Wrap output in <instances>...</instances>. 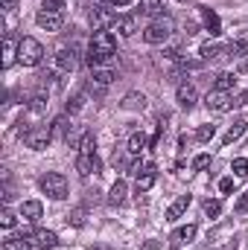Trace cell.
<instances>
[{
  "label": "cell",
  "instance_id": "cell-1",
  "mask_svg": "<svg viewBox=\"0 0 248 250\" xmlns=\"http://www.w3.org/2000/svg\"><path fill=\"white\" fill-rule=\"evenodd\" d=\"M173 32H175V21H173L170 15H161V18H155V21L143 29V41H146V44H164V41L173 38Z\"/></svg>",
  "mask_w": 248,
  "mask_h": 250
},
{
  "label": "cell",
  "instance_id": "cell-2",
  "mask_svg": "<svg viewBox=\"0 0 248 250\" xmlns=\"http://www.w3.org/2000/svg\"><path fill=\"white\" fill-rule=\"evenodd\" d=\"M44 59V47H41V41H35V38H21L18 41V62L24 64V67H38Z\"/></svg>",
  "mask_w": 248,
  "mask_h": 250
},
{
  "label": "cell",
  "instance_id": "cell-3",
  "mask_svg": "<svg viewBox=\"0 0 248 250\" xmlns=\"http://www.w3.org/2000/svg\"><path fill=\"white\" fill-rule=\"evenodd\" d=\"M38 184L44 189V195H50L53 201H64L67 192H70V184H67V178H64L62 172H47Z\"/></svg>",
  "mask_w": 248,
  "mask_h": 250
},
{
  "label": "cell",
  "instance_id": "cell-4",
  "mask_svg": "<svg viewBox=\"0 0 248 250\" xmlns=\"http://www.w3.org/2000/svg\"><path fill=\"white\" fill-rule=\"evenodd\" d=\"M24 143H26V148H32V151H44V148L53 143V128H50V125H32V128L24 134Z\"/></svg>",
  "mask_w": 248,
  "mask_h": 250
},
{
  "label": "cell",
  "instance_id": "cell-5",
  "mask_svg": "<svg viewBox=\"0 0 248 250\" xmlns=\"http://www.w3.org/2000/svg\"><path fill=\"white\" fill-rule=\"evenodd\" d=\"M91 53H97V56H99V62L111 59V56L117 53V41H114V35H111L108 29L94 32V38H91Z\"/></svg>",
  "mask_w": 248,
  "mask_h": 250
},
{
  "label": "cell",
  "instance_id": "cell-6",
  "mask_svg": "<svg viewBox=\"0 0 248 250\" xmlns=\"http://www.w3.org/2000/svg\"><path fill=\"white\" fill-rule=\"evenodd\" d=\"M114 23H120V18H117L114 9L97 6V9L91 12V26H94V32H102V29H108V26H114Z\"/></svg>",
  "mask_w": 248,
  "mask_h": 250
},
{
  "label": "cell",
  "instance_id": "cell-7",
  "mask_svg": "<svg viewBox=\"0 0 248 250\" xmlns=\"http://www.w3.org/2000/svg\"><path fill=\"white\" fill-rule=\"evenodd\" d=\"M155 172H158V169H155L152 163H146V166H131V175L137 178V184H134V187H137V195H140V192H149V189L155 187V178H158Z\"/></svg>",
  "mask_w": 248,
  "mask_h": 250
},
{
  "label": "cell",
  "instance_id": "cell-8",
  "mask_svg": "<svg viewBox=\"0 0 248 250\" xmlns=\"http://www.w3.org/2000/svg\"><path fill=\"white\" fill-rule=\"evenodd\" d=\"M24 239H26L29 245H35V248H41V250H53L59 245V236H56L53 230H32V233H24Z\"/></svg>",
  "mask_w": 248,
  "mask_h": 250
},
{
  "label": "cell",
  "instance_id": "cell-9",
  "mask_svg": "<svg viewBox=\"0 0 248 250\" xmlns=\"http://www.w3.org/2000/svg\"><path fill=\"white\" fill-rule=\"evenodd\" d=\"M204 105H207L210 111H216V114H228V111L234 108V99H231L225 90H210V93L204 96Z\"/></svg>",
  "mask_w": 248,
  "mask_h": 250
},
{
  "label": "cell",
  "instance_id": "cell-10",
  "mask_svg": "<svg viewBox=\"0 0 248 250\" xmlns=\"http://www.w3.org/2000/svg\"><path fill=\"white\" fill-rule=\"evenodd\" d=\"M35 23L41 26V29H47V32H59L62 29V12H47V9H41L38 15H35Z\"/></svg>",
  "mask_w": 248,
  "mask_h": 250
},
{
  "label": "cell",
  "instance_id": "cell-11",
  "mask_svg": "<svg viewBox=\"0 0 248 250\" xmlns=\"http://www.w3.org/2000/svg\"><path fill=\"white\" fill-rule=\"evenodd\" d=\"M193 239H196V224H184V227H178V230L170 236V248L178 250V248H184L187 242H193Z\"/></svg>",
  "mask_w": 248,
  "mask_h": 250
},
{
  "label": "cell",
  "instance_id": "cell-12",
  "mask_svg": "<svg viewBox=\"0 0 248 250\" xmlns=\"http://www.w3.org/2000/svg\"><path fill=\"white\" fill-rule=\"evenodd\" d=\"M76 64H79V59H76V50H67V47H62V50L56 53V67H59L62 73H73V70H76Z\"/></svg>",
  "mask_w": 248,
  "mask_h": 250
},
{
  "label": "cell",
  "instance_id": "cell-13",
  "mask_svg": "<svg viewBox=\"0 0 248 250\" xmlns=\"http://www.w3.org/2000/svg\"><path fill=\"white\" fill-rule=\"evenodd\" d=\"M114 82V70L111 67H94L91 70V87H108Z\"/></svg>",
  "mask_w": 248,
  "mask_h": 250
},
{
  "label": "cell",
  "instance_id": "cell-14",
  "mask_svg": "<svg viewBox=\"0 0 248 250\" xmlns=\"http://www.w3.org/2000/svg\"><path fill=\"white\" fill-rule=\"evenodd\" d=\"M196 102H198V93H196V87L187 82V84H178V105L190 111V108H196Z\"/></svg>",
  "mask_w": 248,
  "mask_h": 250
},
{
  "label": "cell",
  "instance_id": "cell-15",
  "mask_svg": "<svg viewBox=\"0 0 248 250\" xmlns=\"http://www.w3.org/2000/svg\"><path fill=\"white\" fill-rule=\"evenodd\" d=\"M44 111H47V96H44V93H35V96L29 99V105H26V117H29V120H38Z\"/></svg>",
  "mask_w": 248,
  "mask_h": 250
},
{
  "label": "cell",
  "instance_id": "cell-16",
  "mask_svg": "<svg viewBox=\"0 0 248 250\" xmlns=\"http://www.w3.org/2000/svg\"><path fill=\"white\" fill-rule=\"evenodd\" d=\"M167 9V0H140V15H149V18H161Z\"/></svg>",
  "mask_w": 248,
  "mask_h": 250
},
{
  "label": "cell",
  "instance_id": "cell-17",
  "mask_svg": "<svg viewBox=\"0 0 248 250\" xmlns=\"http://www.w3.org/2000/svg\"><path fill=\"white\" fill-rule=\"evenodd\" d=\"M201 59H204V62H219V59H228V47H219V44H204V47H201Z\"/></svg>",
  "mask_w": 248,
  "mask_h": 250
},
{
  "label": "cell",
  "instance_id": "cell-18",
  "mask_svg": "<svg viewBox=\"0 0 248 250\" xmlns=\"http://www.w3.org/2000/svg\"><path fill=\"white\" fill-rule=\"evenodd\" d=\"M146 148H149L146 134H140V131H137V134H131V137H128V148H125V151H128L131 157H137V154H140V151H146Z\"/></svg>",
  "mask_w": 248,
  "mask_h": 250
},
{
  "label": "cell",
  "instance_id": "cell-19",
  "mask_svg": "<svg viewBox=\"0 0 248 250\" xmlns=\"http://www.w3.org/2000/svg\"><path fill=\"white\" fill-rule=\"evenodd\" d=\"M120 105H123L125 111H143L146 108V96L143 93H125Z\"/></svg>",
  "mask_w": 248,
  "mask_h": 250
},
{
  "label": "cell",
  "instance_id": "cell-20",
  "mask_svg": "<svg viewBox=\"0 0 248 250\" xmlns=\"http://www.w3.org/2000/svg\"><path fill=\"white\" fill-rule=\"evenodd\" d=\"M41 212H44V207H41L38 201H24V207H21V215H24L26 221H38Z\"/></svg>",
  "mask_w": 248,
  "mask_h": 250
},
{
  "label": "cell",
  "instance_id": "cell-21",
  "mask_svg": "<svg viewBox=\"0 0 248 250\" xmlns=\"http://www.w3.org/2000/svg\"><path fill=\"white\" fill-rule=\"evenodd\" d=\"M70 117H67V114H62V117H56V120H53V125H50V128H53V137H64V140H67V137H70Z\"/></svg>",
  "mask_w": 248,
  "mask_h": 250
},
{
  "label": "cell",
  "instance_id": "cell-22",
  "mask_svg": "<svg viewBox=\"0 0 248 250\" xmlns=\"http://www.w3.org/2000/svg\"><path fill=\"white\" fill-rule=\"evenodd\" d=\"M187 207H190V195H178V201H175V204H173V207L167 209V218H170V221H175V218H181V215H184V209H187Z\"/></svg>",
  "mask_w": 248,
  "mask_h": 250
},
{
  "label": "cell",
  "instance_id": "cell-23",
  "mask_svg": "<svg viewBox=\"0 0 248 250\" xmlns=\"http://www.w3.org/2000/svg\"><path fill=\"white\" fill-rule=\"evenodd\" d=\"M125 201V181H117L114 187H111V192H108V204L111 207H120Z\"/></svg>",
  "mask_w": 248,
  "mask_h": 250
},
{
  "label": "cell",
  "instance_id": "cell-24",
  "mask_svg": "<svg viewBox=\"0 0 248 250\" xmlns=\"http://www.w3.org/2000/svg\"><path fill=\"white\" fill-rule=\"evenodd\" d=\"M246 134V123H234L228 131H225V137H222V146H231L234 140H240Z\"/></svg>",
  "mask_w": 248,
  "mask_h": 250
},
{
  "label": "cell",
  "instance_id": "cell-25",
  "mask_svg": "<svg viewBox=\"0 0 248 250\" xmlns=\"http://www.w3.org/2000/svg\"><path fill=\"white\" fill-rule=\"evenodd\" d=\"M201 18H204V26L210 29V35H219V18H216V12L201 6Z\"/></svg>",
  "mask_w": 248,
  "mask_h": 250
},
{
  "label": "cell",
  "instance_id": "cell-26",
  "mask_svg": "<svg viewBox=\"0 0 248 250\" xmlns=\"http://www.w3.org/2000/svg\"><path fill=\"white\" fill-rule=\"evenodd\" d=\"M134 32H137V18H134V15L120 18V35H123V38H131Z\"/></svg>",
  "mask_w": 248,
  "mask_h": 250
},
{
  "label": "cell",
  "instance_id": "cell-27",
  "mask_svg": "<svg viewBox=\"0 0 248 250\" xmlns=\"http://www.w3.org/2000/svg\"><path fill=\"white\" fill-rule=\"evenodd\" d=\"M15 56H18V53H15V44H12V38L6 35V41H3V70H9V67L15 64Z\"/></svg>",
  "mask_w": 248,
  "mask_h": 250
},
{
  "label": "cell",
  "instance_id": "cell-28",
  "mask_svg": "<svg viewBox=\"0 0 248 250\" xmlns=\"http://www.w3.org/2000/svg\"><path fill=\"white\" fill-rule=\"evenodd\" d=\"M234 82H237V76H234V73H219V76H216V87H213V90H225V93H228V90L234 87Z\"/></svg>",
  "mask_w": 248,
  "mask_h": 250
},
{
  "label": "cell",
  "instance_id": "cell-29",
  "mask_svg": "<svg viewBox=\"0 0 248 250\" xmlns=\"http://www.w3.org/2000/svg\"><path fill=\"white\" fill-rule=\"evenodd\" d=\"M29 248V242L24 239V236H9V239H3V250H26Z\"/></svg>",
  "mask_w": 248,
  "mask_h": 250
},
{
  "label": "cell",
  "instance_id": "cell-30",
  "mask_svg": "<svg viewBox=\"0 0 248 250\" xmlns=\"http://www.w3.org/2000/svg\"><path fill=\"white\" fill-rule=\"evenodd\" d=\"M231 169H234V175H237V178H246V175H248V160H246V157H237V160L231 163Z\"/></svg>",
  "mask_w": 248,
  "mask_h": 250
},
{
  "label": "cell",
  "instance_id": "cell-31",
  "mask_svg": "<svg viewBox=\"0 0 248 250\" xmlns=\"http://www.w3.org/2000/svg\"><path fill=\"white\" fill-rule=\"evenodd\" d=\"M213 134H216V125H201V128L196 131V140L207 143V140H213Z\"/></svg>",
  "mask_w": 248,
  "mask_h": 250
},
{
  "label": "cell",
  "instance_id": "cell-32",
  "mask_svg": "<svg viewBox=\"0 0 248 250\" xmlns=\"http://www.w3.org/2000/svg\"><path fill=\"white\" fill-rule=\"evenodd\" d=\"M85 215H88V212H85V209L79 207V209H73V212L67 215V221H70L73 227H85Z\"/></svg>",
  "mask_w": 248,
  "mask_h": 250
},
{
  "label": "cell",
  "instance_id": "cell-33",
  "mask_svg": "<svg viewBox=\"0 0 248 250\" xmlns=\"http://www.w3.org/2000/svg\"><path fill=\"white\" fill-rule=\"evenodd\" d=\"M82 105H85V93H76V96H73V99L67 102V114H76V111H79Z\"/></svg>",
  "mask_w": 248,
  "mask_h": 250
},
{
  "label": "cell",
  "instance_id": "cell-34",
  "mask_svg": "<svg viewBox=\"0 0 248 250\" xmlns=\"http://www.w3.org/2000/svg\"><path fill=\"white\" fill-rule=\"evenodd\" d=\"M219 212H222V204H219V201H204V215L216 218Z\"/></svg>",
  "mask_w": 248,
  "mask_h": 250
},
{
  "label": "cell",
  "instance_id": "cell-35",
  "mask_svg": "<svg viewBox=\"0 0 248 250\" xmlns=\"http://www.w3.org/2000/svg\"><path fill=\"white\" fill-rule=\"evenodd\" d=\"M0 224L9 230V227H15V212L9 209V207H3V212H0Z\"/></svg>",
  "mask_w": 248,
  "mask_h": 250
},
{
  "label": "cell",
  "instance_id": "cell-36",
  "mask_svg": "<svg viewBox=\"0 0 248 250\" xmlns=\"http://www.w3.org/2000/svg\"><path fill=\"white\" fill-rule=\"evenodd\" d=\"M207 166H210V154H198V157L193 160V169H196V172H201V169H207Z\"/></svg>",
  "mask_w": 248,
  "mask_h": 250
},
{
  "label": "cell",
  "instance_id": "cell-37",
  "mask_svg": "<svg viewBox=\"0 0 248 250\" xmlns=\"http://www.w3.org/2000/svg\"><path fill=\"white\" fill-rule=\"evenodd\" d=\"M41 3H44L47 12H62V6H64V0H41Z\"/></svg>",
  "mask_w": 248,
  "mask_h": 250
},
{
  "label": "cell",
  "instance_id": "cell-38",
  "mask_svg": "<svg viewBox=\"0 0 248 250\" xmlns=\"http://www.w3.org/2000/svg\"><path fill=\"white\" fill-rule=\"evenodd\" d=\"M234 209H237L240 215H246V212H248V189H246V195H243V198L237 201V207H234Z\"/></svg>",
  "mask_w": 248,
  "mask_h": 250
},
{
  "label": "cell",
  "instance_id": "cell-39",
  "mask_svg": "<svg viewBox=\"0 0 248 250\" xmlns=\"http://www.w3.org/2000/svg\"><path fill=\"white\" fill-rule=\"evenodd\" d=\"M219 189H222L225 195H228V192H234V178H222V181H219Z\"/></svg>",
  "mask_w": 248,
  "mask_h": 250
},
{
  "label": "cell",
  "instance_id": "cell-40",
  "mask_svg": "<svg viewBox=\"0 0 248 250\" xmlns=\"http://www.w3.org/2000/svg\"><path fill=\"white\" fill-rule=\"evenodd\" d=\"M243 105H248V90H246V93H240V96L234 99V108H243Z\"/></svg>",
  "mask_w": 248,
  "mask_h": 250
},
{
  "label": "cell",
  "instance_id": "cell-41",
  "mask_svg": "<svg viewBox=\"0 0 248 250\" xmlns=\"http://www.w3.org/2000/svg\"><path fill=\"white\" fill-rule=\"evenodd\" d=\"M140 250H161V242H158V239H149V242H146Z\"/></svg>",
  "mask_w": 248,
  "mask_h": 250
},
{
  "label": "cell",
  "instance_id": "cell-42",
  "mask_svg": "<svg viewBox=\"0 0 248 250\" xmlns=\"http://www.w3.org/2000/svg\"><path fill=\"white\" fill-rule=\"evenodd\" d=\"M15 6H18V0H3V12H15Z\"/></svg>",
  "mask_w": 248,
  "mask_h": 250
},
{
  "label": "cell",
  "instance_id": "cell-43",
  "mask_svg": "<svg viewBox=\"0 0 248 250\" xmlns=\"http://www.w3.org/2000/svg\"><path fill=\"white\" fill-rule=\"evenodd\" d=\"M216 250H237V239H231V242H228L225 248H216Z\"/></svg>",
  "mask_w": 248,
  "mask_h": 250
},
{
  "label": "cell",
  "instance_id": "cell-44",
  "mask_svg": "<svg viewBox=\"0 0 248 250\" xmlns=\"http://www.w3.org/2000/svg\"><path fill=\"white\" fill-rule=\"evenodd\" d=\"M237 73H248V62H240V67H237Z\"/></svg>",
  "mask_w": 248,
  "mask_h": 250
},
{
  "label": "cell",
  "instance_id": "cell-45",
  "mask_svg": "<svg viewBox=\"0 0 248 250\" xmlns=\"http://www.w3.org/2000/svg\"><path fill=\"white\" fill-rule=\"evenodd\" d=\"M111 3H114V6H128L131 0H111Z\"/></svg>",
  "mask_w": 248,
  "mask_h": 250
},
{
  "label": "cell",
  "instance_id": "cell-46",
  "mask_svg": "<svg viewBox=\"0 0 248 250\" xmlns=\"http://www.w3.org/2000/svg\"><path fill=\"white\" fill-rule=\"evenodd\" d=\"M181 3H184V0H181Z\"/></svg>",
  "mask_w": 248,
  "mask_h": 250
}]
</instances>
